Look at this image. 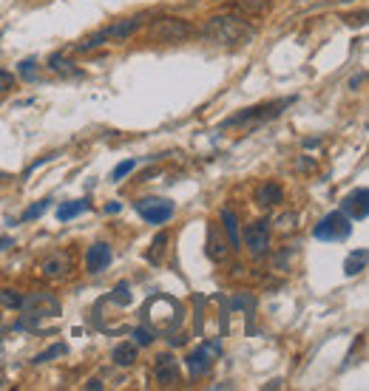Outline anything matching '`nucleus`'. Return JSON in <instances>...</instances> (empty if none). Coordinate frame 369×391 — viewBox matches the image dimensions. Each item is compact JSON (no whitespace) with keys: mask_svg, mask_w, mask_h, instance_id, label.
<instances>
[{"mask_svg":"<svg viewBox=\"0 0 369 391\" xmlns=\"http://www.w3.org/2000/svg\"><path fill=\"white\" fill-rule=\"evenodd\" d=\"M20 309L34 318H54V315H60V300L52 292H34L31 298H23Z\"/></svg>","mask_w":369,"mask_h":391,"instance_id":"6e6552de","label":"nucleus"},{"mask_svg":"<svg viewBox=\"0 0 369 391\" xmlns=\"http://www.w3.org/2000/svg\"><path fill=\"white\" fill-rule=\"evenodd\" d=\"M361 82H363V74H361V77H352V79H349V89H355V85H361Z\"/></svg>","mask_w":369,"mask_h":391,"instance_id":"f704fd0d","label":"nucleus"},{"mask_svg":"<svg viewBox=\"0 0 369 391\" xmlns=\"http://www.w3.org/2000/svg\"><path fill=\"white\" fill-rule=\"evenodd\" d=\"M140 26H142V17L116 20V23H111V26L105 29V34H108V40H128L131 34H137V31H140Z\"/></svg>","mask_w":369,"mask_h":391,"instance_id":"4468645a","label":"nucleus"},{"mask_svg":"<svg viewBox=\"0 0 369 391\" xmlns=\"http://www.w3.org/2000/svg\"><path fill=\"white\" fill-rule=\"evenodd\" d=\"M0 388H3V377H0Z\"/></svg>","mask_w":369,"mask_h":391,"instance_id":"e433bc0d","label":"nucleus"},{"mask_svg":"<svg viewBox=\"0 0 369 391\" xmlns=\"http://www.w3.org/2000/svg\"><path fill=\"white\" fill-rule=\"evenodd\" d=\"M202 34L216 46H244L253 40V26H248L239 15H216L202 26Z\"/></svg>","mask_w":369,"mask_h":391,"instance_id":"f257e3e1","label":"nucleus"},{"mask_svg":"<svg viewBox=\"0 0 369 391\" xmlns=\"http://www.w3.org/2000/svg\"><path fill=\"white\" fill-rule=\"evenodd\" d=\"M111 258H114V252H111L108 244H103V241L91 244V247L86 250V273H91V275L103 273V270L111 264Z\"/></svg>","mask_w":369,"mask_h":391,"instance_id":"ddd939ff","label":"nucleus"},{"mask_svg":"<svg viewBox=\"0 0 369 391\" xmlns=\"http://www.w3.org/2000/svg\"><path fill=\"white\" fill-rule=\"evenodd\" d=\"M193 34V26L182 17H159L148 26V37L156 43H182Z\"/></svg>","mask_w":369,"mask_h":391,"instance_id":"7ed1b4c3","label":"nucleus"},{"mask_svg":"<svg viewBox=\"0 0 369 391\" xmlns=\"http://www.w3.org/2000/svg\"><path fill=\"white\" fill-rule=\"evenodd\" d=\"M134 207L148 224H165L174 215V201L168 199H140Z\"/></svg>","mask_w":369,"mask_h":391,"instance_id":"0eeeda50","label":"nucleus"},{"mask_svg":"<svg viewBox=\"0 0 369 391\" xmlns=\"http://www.w3.org/2000/svg\"><path fill=\"white\" fill-rule=\"evenodd\" d=\"M244 244H248L253 258L267 255L270 250V222H253L244 227Z\"/></svg>","mask_w":369,"mask_h":391,"instance_id":"9d476101","label":"nucleus"},{"mask_svg":"<svg viewBox=\"0 0 369 391\" xmlns=\"http://www.w3.org/2000/svg\"><path fill=\"white\" fill-rule=\"evenodd\" d=\"M15 89V74L12 71H0V94Z\"/></svg>","mask_w":369,"mask_h":391,"instance_id":"2f4dec72","label":"nucleus"},{"mask_svg":"<svg viewBox=\"0 0 369 391\" xmlns=\"http://www.w3.org/2000/svg\"><path fill=\"white\" fill-rule=\"evenodd\" d=\"M349 233H352V222L347 219L341 210L324 215V219L312 227V236L318 241H344V238H349Z\"/></svg>","mask_w":369,"mask_h":391,"instance_id":"39448f33","label":"nucleus"},{"mask_svg":"<svg viewBox=\"0 0 369 391\" xmlns=\"http://www.w3.org/2000/svg\"><path fill=\"white\" fill-rule=\"evenodd\" d=\"M108 300L119 303V307H128V303H131V286H128L126 281H122V284H116V286H114V292L108 295Z\"/></svg>","mask_w":369,"mask_h":391,"instance_id":"b1692460","label":"nucleus"},{"mask_svg":"<svg viewBox=\"0 0 369 391\" xmlns=\"http://www.w3.org/2000/svg\"><path fill=\"white\" fill-rule=\"evenodd\" d=\"M145 318L151 321L153 329L159 332H171L174 326L182 323V307L168 298V295H156L153 300H148V307H145Z\"/></svg>","mask_w":369,"mask_h":391,"instance_id":"f03ea898","label":"nucleus"},{"mask_svg":"<svg viewBox=\"0 0 369 391\" xmlns=\"http://www.w3.org/2000/svg\"><path fill=\"white\" fill-rule=\"evenodd\" d=\"M236 9L241 15H264L270 9V0H236Z\"/></svg>","mask_w":369,"mask_h":391,"instance_id":"412c9836","label":"nucleus"},{"mask_svg":"<svg viewBox=\"0 0 369 391\" xmlns=\"http://www.w3.org/2000/svg\"><path fill=\"white\" fill-rule=\"evenodd\" d=\"M153 380L159 383V385H176L179 383V363H176V358H171V355H159L156 358V363H153Z\"/></svg>","mask_w":369,"mask_h":391,"instance_id":"f8f14e48","label":"nucleus"},{"mask_svg":"<svg viewBox=\"0 0 369 391\" xmlns=\"http://www.w3.org/2000/svg\"><path fill=\"white\" fill-rule=\"evenodd\" d=\"M6 247H12V238H0V252H3Z\"/></svg>","mask_w":369,"mask_h":391,"instance_id":"c9c22d12","label":"nucleus"},{"mask_svg":"<svg viewBox=\"0 0 369 391\" xmlns=\"http://www.w3.org/2000/svg\"><path fill=\"white\" fill-rule=\"evenodd\" d=\"M86 388H89V391H100V388H103V383H100V380H89V383H86Z\"/></svg>","mask_w":369,"mask_h":391,"instance_id":"473e14b6","label":"nucleus"},{"mask_svg":"<svg viewBox=\"0 0 369 391\" xmlns=\"http://www.w3.org/2000/svg\"><path fill=\"white\" fill-rule=\"evenodd\" d=\"M222 227L230 238V250H241V236H239V219H236V213L227 207L222 210Z\"/></svg>","mask_w":369,"mask_h":391,"instance_id":"dca6fc26","label":"nucleus"},{"mask_svg":"<svg viewBox=\"0 0 369 391\" xmlns=\"http://www.w3.org/2000/svg\"><path fill=\"white\" fill-rule=\"evenodd\" d=\"M366 255H369V252H366L363 247H361L358 252H352V255L347 258V264H344V273H347V275H358V273H363V270H366Z\"/></svg>","mask_w":369,"mask_h":391,"instance_id":"aec40b11","label":"nucleus"},{"mask_svg":"<svg viewBox=\"0 0 369 391\" xmlns=\"http://www.w3.org/2000/svg\"><path fill=\"white\" fill-rule=\"evenodd\" d=\"M83 210H89V199H77V201H66L57 207V222H71L74 215H80Z\"/></svg>","mask_w":369,"mask_h":391,"instance_id":"6ab92c4d","label":"nucleus"},{"mask_svg":"<svg viewBox=\"0 0 369 391\" xmlns=\"http://www.w3.org/2000/svg\"><path fill=\"white\" fill-rule=\"evenodd\" d=\"M137 167V159H126V162H119L114 170H111V182L116 185V182H122V179H126L128 176V173Z\"/></svg>","mask_w":369,"mask_h":391,"instance_id":"bb28decb","label":"nucleus"},{"mask_svg":"<svg viewBox=\"0 0 369 391\" xmlns=\"http://www.w3.org/2000/svg\"><path fill=\"white\" fill-rule=\"evenodd\" d=\"M17 74H20V79H26V82H34V79H37V60H34V57H26V60H20V66H17Z\"/></svg>","mask_w":369,"mask_h":391,"instance_id":"393cba45","label":"nucleus"},{"mask_svg":"<svg viewBox=\"0 0 369 391\" xmlns=\"http://www.w3.org/2000/svg\"><path fill=\"white\" fill-rule=\"evenodd\" d=\"M49 204H52L49 199H43V201H37V204H31V207H29V210H26V213L20 215V222H34V219H40V215H43V213L49 210Z\"/></svg>","mask_w":369,"mask_h":391,"instance_id":"cd10ccee","label":"nucleus"},{"mask_svg":"<svg viewBox=\"0 0 369 391\" xmlns=\"http://www.w3.org/2000/svg\"><path fill=\"white\" fill-rule=\"evenodd\" d=\"M219 355H222L219 340H204V343H199L196 349L185 358L188 371H190L193 377H204V374H211V369H213V363L219 360Z\"/></svg>","mask_w":369,"mask_h":391,"instance_id":"20e7f679","label":"nucleus"},{"mask_svg":"<svg viewBox=\"0 0 369 391\" xmlns=\"http://www.w3.org/2000/svg\"><path fill=\"white\" fill-rule=\"evenodd\" d=\"M0 329H3V318H0Z\"/></svg>","mask_w":369,"mask_h":391,"instance_id":"4c0bfd02","label":"nucleus"},{"mask_svg":"<svg viewBox=\"0 0 369 391\" xmlns=\"http://www.w3.org/2000/svg\"><path fill=\"white\" fill-rule=\"evenodd\" d=\"M119 210H122V204H119V201H111V204L105 207V213H119Z\"/></svg>","mask_w":369,"mask_h":391,"instance_id":"72a5a7b5","label":"nucleus"},{"mask_svg":"<svg viewBox=\"0 0 369 391\" xmlns=\"http://www.w3.org/2000/svg\"><path fill=\"white\" fill-rule=\"evenodd\" d=\"M256 201H259L262 207H276L278 201H284V190H281L276 182H267L264 187H259V193H256Z\"/></svg>","mask_w":369,"mask_h":391,"instance_id":"f3484780","label":"nucleus"},{"mask_svg":"<svg viewBox=\"0 0 369 391\" xmlns=\"http://www.w3.org/2000/svg\"><path fill=\"white\" fill-rule=\"evenodd\" d=\"M134 337H137V346H151V340H153V329L148 332V329H134Z\"/></svg>","mask_w":369,"mask_h":391,"instance_id":"7c9ffc66","label":"nucleus"},{"mask_svg":"<svg viewBox=\"0 0 369 391\" xmlns=\"http://www.w3.org/2000/svg\"><path fill=\"white\" fill-rule=\"evenodd\" d=\"M71 252H52L46 255L43 261H40V275H43L46 281H63L71 275Z\"/></svg>","mask_w":369,"mask_h":391,"instance_id":"1a4fd4ad","label":"nucleus"},{"mask_svg":"<svg viewBox=\"0 0 369 391\" xmlns=\"http://www.w3.org/2000/svg\"><path fill=\"white\" fill-rule=\"evenodd\" d=\"M227 244H225V236H222V230L213 224L211 230H208V255L213 258V261H225L227 258Z\"/></svg>","mask_w":369,"mask_h":391,"instance_id":"2eb2a0df","label":"nucleus"},{"mask_svg":"<svg viewBox=\"0 0 369 391\" xmlns=\"http://www.w3.org/2000/svg\"><path fill=\"white\" fill-rule=\"evenodd\" d=\"M0 303L9 307V309H20L23 307V295H17L12 289H0Z\"/></svg>","mask_w":369,"mask_h":391,"instance_id":"c85d7f7f","label":"nucleus"},{"mask_svg":"<svg viewBox=\"0 0 369 391\" xmlns=\"http://www.w3.org/2000/svg\"><path fill=\"white\" fill-rule=\"evenodd\" d=\"M293 100H278V102H267V105H256V108H248V111H241L230 119L222 122V128H233V125H248V122H262V119H273L278 116L281 108H287Z\"/></svg>","mask_w":369,"mask_h":391,"instance_id":"423d86ee","label":"nucleus"},{"mask_svg":"<svg viewBox=\"0 0 369 391\" xmlns=\"http://www.w3.org/2000/svg\"><path fill=\"white\" fill-rule=\"evenodd\" d=\"M165 244H168V233H159V236L153 238V244H151V250H148V261H151V264H159V261H162Z\"/></svg>","mask_w":369,"mask_h":391,"instance_id":"5701e85b","label":"nucleus"},{"mask_svg":"<svg viewBox=\"0 0 369 391\" xmlns=\"http://www.w3.org/2000/svg\"><path fill=\"white\" fill-rule=\"evenodd\" d=\"M68 349H66V343H54V346H49L46 352H40L37 358H34V363H49V360H54V358H63Z\"/></svg>","mask_w":369,"mask_h":391,"instance_id":"a878e982","label":"nucleus"},{"mask_svg":"<svg viewBox=\"0 0 369 391\" xmlns=\"http://www.w3.org/2000/svg\"><path fill=\"white\" fill-rule=\"evenodd\" d=\"M49 66H52L54 71H63V74H71V77H74V74H80V71H77V68H71V63H68L66 57H60V54H54V57L49 60Z\"/></svg>","mask_w":369,"mask_h":391,"instance_id":"c756f323","label":"nucleus"},{"mask_svg":"<svg viewBox=\"0 0 369 391\" xmlns=\"http://www.w3.org/2000/svg\"><path fill=\"white\" fill-rule=\"evenodd\" d=\"M369 190L366 187H358V190H352L344 201H341V213L347 215L349 222H363L366 215H369Z\"/></svg>","mask_w":369,"mask_h":391,"instance_id":"9b49d317","label":"nucleus"},{"mask_svg":"<svg viewBox=\"0 0 369 391\" xmlns=\"http://www.w3.org/2000/svg\"><path fill=\"white\" fill-rule=\"evenodd\" d=\"M114 363L116 366H122V369H128V366H134L137 363V346H131V343H119L116 349H114Z\"/></svg>","mask_w":369,"mask_h":391,"instance_id":"a211bd4d","label":"nucleus"},{"mask_svg":"<svg viewBox=\"0 0 369 391\" xmlns=\"http://www.w3.org/2000/svg\"><path fill=\"white\" fill-rule=\"evenodd\" d=\"M105 40H108V34H105V29H100V31H94L91 37H86L83 43H80L77 52H80V54H83V52H94V49L105 46Z\"/></svg>","mask_w":369,"mask_h":391,"instance_id":"4be33fe9","label":"nucleus"}]
</instances>
